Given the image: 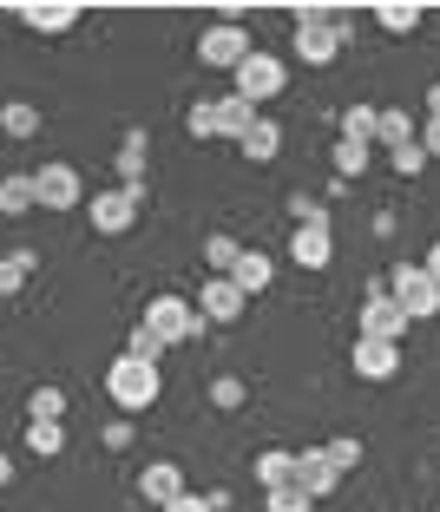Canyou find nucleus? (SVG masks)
Instances as JSON below:
<instances>
[{
    "label": "nucleus",
    "instance_id": "1",
    "mask_svg": "<svg viewBox=\"0 0 440 512\" xmlns=\"http://www.w3.org/2000/svg\"><path fill=\"white\" fill-rule=\"evenodd\" d=\"M106 394H112V407H119L125 421H132V414H152V407H158L165 375H158L152 362H132V355H119V362L106 368Z\"/></svg>",
    "mask_w": 440,
    "mask_h": 512
},
{
    "label": "nucleus",
    "instance_id": "2",
    "mask_svg": "<svg viewBox=\"0 0 440 512\" xmlns=\"http://www.w3.org/2000/svg\"><path fill=\"white\" fill-rule=\"evenodd\" d=\"M289 46H296V60H303V66H335V60H342V46H349V20H329L322 7H296V33H289Z\"/></svg>",
    "mask_w": 440,
    "mask_h": 512
},
{
    "label": "nucleus",
    "instance_id": "3",
    "mask_svg": "<svg viewBox=\"0 0 440 512\" xmlns=\"http://www.w3.org/2000/svg\"><path fill=\"white\" fill-rule=\"evenodd\" d=\"M138 322H145V329H152V335H158L165 348H184V342H198V335L211 329V322L198 316V302H191V296H178V289H165V296H152Z\"/></svg>",
    "mask_w": 440,
    "mask_h": 512
},
{
    "label": "nucleus",
    "instance_id": "4",
    "mask_svg": "<svg viewBox=\"0 0 440 512\" xmlns=\"http://www.w3.org/2000/svg\"><path fill=\"white\" fill-rule=\"evenodd\" d=\"M250 53H257V40H250L243 20H211L198 33V66H211V73H237Z\"/></svg>",
    "mask_w": 440,
    "mask_h": 512
},
{
    "label": "nucleus",
    "instance_id": "5",
    "mask_svg": "<svg viewBox=\"0 0 440 512\" xmlns=\"http://www.w3.org/2000/svg\"><path fill=\"white\" fill-rule=\"evenodd\" d=\"M138 211H145V191H125V184H106V191L86 197V224L99 230V237H125V230H138Z\"/></svg>",
    "mask_w": 440,
    "mask_h": 512
},
{
    "label": "nucleus",
    "instance_id": "6",
    "mask_svg": "<svg viewBox=\"0 0 440 512\" xmlns=\"http://www.w3.org/2000/svg\"><path fill=\"white\" fill-rule=\"evenodd\" d=\"M388 296L401 302L408 322H434L440 316V283L421 270V263H395V270H388Z\"/></svg>",
    "mask_w": 440,
    "mask_h": 512
},
{
    "label": "nucleus",
    "instance_id": "7",
    "mask_svg": "<svg viewBox=\"0 0 440 512\" xmlns=\"http://www.w3.org/2000/svg\"><path fill=\"white\" fill-rule=\"evenodd\" d=\"M86 178H79L73 165H66V158H53V165H40L33 171V204H40V211H79V204H86Z\"/></svg>",
    "mask_w": 440,
    "mask_h": 512
},
{
    "label": "nucleus",
    "instance_id": "8",
    "mask_svg": "<svg viewBox=\"0 0 440 512\" xmlns=\"http://www.w3.org/2000/svg\"><path fill=\"white\" fill-rule=\"evenodd\" d=\"M230 79H237L230 92H243L250 106H263V99H276V92H289V60H283V53H263V46H257V53H250V60H243V66H237Z\"/></svg>",
    "mask_w": 440,
    "mask_h": 512
},
{
    "label": "nucleus",
    "instance_id": "9",
    "mask_svg": "<svg viewBox=\"0 0 440 512\" xmlns=\"http://www.w3.org/2000/svg\"><path fill=\"white\" fill-rule=\"evenodd\" d=\"M414 322L401 316V302L388 296V276L381 283H368V296H362V316H355V335H375V342H401Z\"/></svg>",
    "mask_w": 440,
    "mask_h": 512
},
{
    "label": "nucleus",
    "instance_id": "10",
    "mask_svg": "<svg viewBox=\"0 0 440 512\" xmlns=\"http://www.w3.org/2000/svg\"><path fill=\"white\" fill-rule=\"evenodd\" d=\"M191 302H198V316L211 322V329H230V322H243V309H250V296H243L230 276H204Z\"/></svg>",
    "mask_w": 440,
    "mask_h": 512
},
{
    "label": "nucleus",
    "instance_id": "11",
    "mask_svg": "<svg viewBox=\"0 0 440 512\" xmlns=\"http://www.w3.org/2000/svg\"><path fill=\"white\" fill-rule=\"evenodd\" d=\"M349 375H362V381H395L401 375V342L355 335V342H349Z\"/></svg>",
    "mask_w": 440,
    "mask_h": 512
},
{
    "label": "nucleus",
    "instance_id": "12",
    "mask_svg": "<svg viewBox=\"0 0 440 512\" xmlns=\"http://www.w3.org/2000/svg\"><path fill=\"white\" fill-rule=\"evenodd\" d=\"M79 20H86L79 0H27V7H20V27L40 33V40H60V33H73Z\"/></svg>",
    "mask_w": 440,
    "mask_h": 512
},
{
    "label": "nucleus",
    "instance_id": "13",
    "mask_svg": "<svg viewBox=\"0 0 440 512\" xmlns=\"http://www.w3.org/2000/svg\"><path fill=\"white\" fill-rule=\"evenodd\" d=\"M184 493H191V480H184L178 460H145V467H138V499H145V506L165 512L171 499H184Z\"/></svg>",
    "mask_w": 440,
    "mask_h": 512
},
{
    "label": "nucleus",
    "instance_id": "14",
    "mask_svg": "<svg viewBox=\"0 0 440 512\" xmlns=\"http://www.w3.org/2000/svg\"><path fill=\"white\" fill-rule=\"evenodd\" d=\"M145 158H152V138H145V125H125L119 151H112V184H125V191H145Z\"/></svg>",
    "mask_w": 440,
    "mask_h": 512
},
{
    "label": "nucleus",
    "instance_id": "15",
    "mask_svg": "<svg viewBox=\"0 0 440 512\" xmlns=\"http://www.w3.org/2000/svg\"><path fill=\"white\" fill-rule=\"evenodd\" d=\"M289 263L296 270H329L335 263V224H309V230H289Z\"/></svg>",
    "mask_w": 440,
    "mask_h": 512
},
{
    "label": "nucleus",
    "instance_id": "16",
    "mask_svg": "<svg viewBox=\"0 0 440 512\" xmlns=\"http://www.w3.org/2000/svg\"><path fill=\"white\" fill-rule=\"evenodd\" d=\"M335 486H342V473H335V460H329L322 447H303V453H296V493H309V499L322 506Z\"/></svg>",
    "mask_w": 440,
    "mask_h": 512
},
{
    "label": "nucleus",
    "instance_id": "17",
    "mask_svg": "<svg viewBox=\"0 0 440 512\" xmlns=\"http://www.w3.org/2000/svg\"><path fill=\"white\" fill-rule=\"evenodd\" d=\"M230 283H237L243 296L257 302L263 289L276 283V256H270V250H257V243H243V256H237V270H230Z\"/></svg>",
    "mask_w": 440,
    "mask_h": 512
},
{
    "label": "nucleus",
    "instance_id": "18",
    "mask_svg": "<svg viewBox=\"0 0 440 512\" xmlns=\"http://www.w3.org/2000/svg\"><path fill=\"white\" fill-rule=\"evenodd\" d=\"M257 119H263V112L250 106L243 92H224V99H217V138H230V145H243V132H250Z\"/></svg>",
    "mask_w": 440,
    "mask_h": 512
},
{
    "label": "nucleus",
    "instance_id": "19",
    "mask_svg": "<svg viewBox=\"0 0 440 512\" xmlns=\"http://www.w3.org/2000/svg\"><path fill=\"white\" fill-rule=\"evenodd\" d=\"M250 473H257L263 493H283V486H296V453H289V447H263Z\"/></svg>",
    "mask_w": 440,
    "mask_h": 512
},
{
    "label": "nucleus",
    "instance_id": "20",
    "mask_svg": "<svg viewBox=\"0 0 440 512\" xmlns=\"http://www.w3.org/2000/svg\"><path fill=\"white\" fill-rule=\"evenodd\" d=\"M368 158H375V145H362V138H335V151H329L335 184H355V178H368Z\"/></svg>",
    "mask_w": 440,
    "mask_h": 512
},
{
    "label": "nucleus",
    "instance_id": "21",
    "mask_svg": "<svg viewBox=\"0 0 440 512\" xmlns=\"http://www.w3.org/2000/svg\"><path fill=\"white\" fill-rule=\"evenodd\" d=\"M237 151L250 158V165H276V151H283V125H276V119H257L250 132H243Z\"/></svg>",
    "mask_w": 440,
    "mask_h": 512
},
{
    "label": "nucleus",
    "instance_id": "22",
    "mask_svg": "<svg viewBox=\"0 0 440 512\" xmlns=\"http://www.w3.org/2000/svg\"><path fill=\"white\" fill-rule=\"evenodd\" d=\"M408 138H421V119H414L408 106H381V119H375V145H408Z\"/></svg>",
    "mask_w": 440,
    "mask_h": 512
},
{
    "label": "nucleus",
    "instance_id": "23",
    "mask_svg": "<svg viewBox=\"0 0 440 512\" xmlns=\"http://www.w3.org/2000/svg\"><path fill=\"white\" fill-rule=\"evenodd\" d=\"M33 276H40V250H7L0 256V296H20Z\"/></svg>",
    "mask_w": 440,
    "mask_h": 512
},
{
    "label": "nucleus",
    "instance_id": "24",
    "mask_svg": "<svg viewBox=\"0 0 440 512\" xmlns=\"http://www.w3.org/2000/svg\"><path fill=\"white\" fill-rule=\"evenodd\" d=\"M27 211H40L33 204V171H7L0 178V217H27Z\"/></svg>",
    "mask_w": 440,
    "mask_h": 512
},
{
    "label": "nucleus",
    "instance_id": "25",
    "mask_svg": "<svg viewBox=\"0 0 440 512\" xmlns=\"http://www.w3.org/2000/svg\"><path fill=\"white\" fill-rule=\"evenodd\" d=\"M421 20H427L421 0H381V7H375V27L381 33H414Z\"/></svg>",
    "mask_w": 440,
    "mask_h": 512
},
{
    "label": "nucleus",
    "instance_id": "26",
    "mask_svg": "<svg viewBox=\"0 0 440 512\" xmlns=\"http://www.w3.org/2000/svg\"><path fill=\"white\" fill-rule=\"evenodd\" d=\"M40 106H33V99H7V106H0V138H33L40 132Z\"/></svg>",
    "mask_w": 440,
    "mask_h": 512
},
{
    "label": "nucleus",
    "instance_id": "27",
    "mask_svg": "<svg viewBox=\"0 0 440 512\" xmlns=\"http://www.w3.org/2000/svg\"><path fill=\"white\" fill-rule=\"evenodd\" d=\"M27 453L33 460H60L66 453V421H27Z\"/></svg>",
    "mask_w": 440,
    "mask_h": 512
},
{
    "label": "nucleus",
    "instance_id": "28",
    "mask_svg": "<svg viewBox=\"0 0 440 512\" xmlns=\"http://www.w3.org/2000/svg\"><path fill=\"white\" fill-rule=\"evenodd\" d=\"M237 256H243V243L230 237V230H211V237H204V270H211V276H230V270H237Z\"/></svg>",
    "mask_w": 440,
    "mask_h": 512
},
{
    "label": "nucleus",
    "instance_id": "29",
    "mask_svg": "<svg viewBox=\"0 0 440 512\" xmlns=\"http://www.w3.org/2000/svg\"><path fill=\"white\" fill-rule=\"evenodd\" d=\"M289 224H296V230L329 224V197H316V191H289Z\"/></svg>",
    "mask_w": 440,
    "mask_h": 512
},
{
    "label": "nucleus",
    "instance_id": "30",
    "mask_svg": "<svg viewBox=\"0 0 440 512\" xmlns=\"http://www.w3.org/2000/svg\"><path fill=\"white\" fill-rule=\"evenodd\" d=\"M27 421H66V388H33L27 394Z\"/></svg>",
    "mask_w": 440,
    "mask_h": 512
},
{
    "label": "nucleus",
    "instance_id": "31",
    "mask_svg": "<svg viewBox=\"0 0 440 512\" xmlns=\"http://www.w3.org/2000/svg\"><path fill=\"white\" fill-rule=\"evenodd\" d=\"M388 165H395V178H421V171L434 165V158L421 151V138H408V145H395V151H388Z\"/></svg>",
    "mask_w": 440,
    "mask_h": 512
},
{
    "label": "nucleus",
    "instance_id": "32",
    "mask_svg": "<svg viewBox=\"0 0 440 512\" xmlns=\"http://www.w3.org/2000/svg\"><path fill=\"white\" fill-rule=\"evenodd\" d=\"M375 119H381V106H349V112H342V138L375 145Z\"/></svg>",
    "mask_w": 440,
    "mask_h": 512
},
{
    "label": "nucleus",
    "instance_id": "33",
    "mask_svg": "<svg viewBox=\"0 0 440 512\" xmlns=\"http://www.w3.org/2000/svg\"><path fill=\"white\" fill-rule=\"evenodd\" d=\"M125 355H132V362H152V368H158V355H165V342H158V335L145 329V322H132V335H125Z\"/></svg>",
    "mask_w": 440,
    "mask_h": 512
},
{
    "label": "nucleus",
    "instance_id": "34",
    "mask_svg": "<svg viewBox=\"0 0 440 512\" xmlns=\"http://www.w3.org/2000/svg\"><path fill=\"white\" fill-rule=\"evenodd\" d=\"M322 453L335 460V473H355V467H362V440H355V434H335V440H322Z\"/></svg>",
    "mask_w": 440,
    "mask_h": 512
},
{
    "label": "nucleus",
    "instance_id": "35",
    "mask_svg": "<svg viewBox=\"0 0 440 512\" xmlns=\"http://www.w3.org/2000/svg\"><path fill=\"white\" fill-rule=\"evenodd\" d=\"M243 401H250V388H243V375H217V381H211V407H224V414H237Z\"/></svg>",
    "mask_w": 440,
    "mask_h": 512
},
{
    "label": "nucleus",
    "instance_id": "36",
    "mask_svg": "<svg viewBox=\"0 0 440 512\" xmlns=\"http://www.w3.org/2000/svg\"><path fill=\"white\" fill-rule=\"evenodd\" d=\"M184 132H191V138H217V99H191V112H184Z\"/></svg>",
    "mask_w": 440,
    "mask_h": 512
},
{
    "label": "nucleus",
    "instance_id": "37",
    "mask_svg": "<svg viewBox=\"0 0 440 512\" xmlns=\"http://www.w3.org/2000/svg\"><path fill=\"white\" fill-rule=\"evenodd\" d=\"M263 512H316V499L296 493V486H283V493H263Z\"/></svg>",
    "mask_w": 440,
    "mask_h": 512
},
{
    "label": "nucleus",
    "instance_id": "38",
    "mask_svg": "<svg viewBox=\"0 0 440 512\" xmlns=\"http://www.w3.org/2000/svg\"><path fill=\"white\" fill-rule=\"evenodd\" d=\"M99 440H106L112 453H125V447H132V421H125V414H119V421H112V427H106V434H99Z\"/></svg>",
    "mask_w": 440,
    "mask_h": 512
},
{
    "label": "nucleus",
    "instance_id": "39",
    "mask_svg": "<svg viewBox=\"0 0 440 512\" xmlns=\"http://www.w3.org/2000/svg\"><path fill=\"white\" fill-rule=\"evenodd\" d=\"M421 151H427V158H440V119H421Z\"/></svg>",
    "mask_w": 440,
    "mask_h": 512
},
{
    "label": "nucleus",
    "instance_id": "40",
    "mask_svg": "<svg viewBox=\"0 0 440 512\" xmlns=\"http://www.w3.org/2000/svg\"><path fill=\"white\" fill-rule=\"evenodd\" d=\"M165 512H211V499H204V493H184V499H171Z\"/></svg>",
    "mask_w": 440,
    "mask_h": 512
},
{
    "label": "nucleus",
    "instance_id": "41",
    "mask_svg": "<svg viewBox=\"0 0 440 512\" xmlns=\"http://www.w3.org/2000/svg\"><path fill=\"white\" fill-rule=\"evenodd\" d=\"M421 270H427V276H434V283H440V237L427 243V256H421Z\"/></svg>",
    "mask_w": 440,
    "mask_h": 512
},
{
    "label": "nucleus",
    "instance_id": "42",
    "mask_svg": "<svg viewBox=\"0 0 440 512\" xmlns=\"http://www.w3.org/2000/svg\"><path fill=\"white\" fill-rule=\"evenodd\" d=\"M14 486V453H0V493Z\"/></svg>",
    "mask_w": 440,
    "mask_h": 512
},
{
    "label": "nucleus",
    "instance_id": "43",
    "mask_svg": "<svg viewBox=\"0 0 440 512\" xmlns=\"http://www.w3.org/2000/svg\"><path fill=\"white\" fill-rule=\"evenodd\" d=\"M427 119H440V79L427 86Z\"/></svg>",
    "mask_w": 440,
    "mask_h": 512
}]
</instances>
